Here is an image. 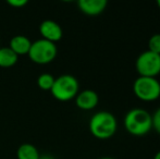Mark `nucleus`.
<instances>
[{
	"label": "nucleus",
	"instance_id": "nucleus-1",
	"mask_svg": "<svg viewBox=\"0 0 160 159\" xmlns=\"http://www.w3.org/2000/svg\"><path fill=\"white\" fill-rule=\"evenodd\" d=\"M123 124L131 135L144 136L152 130V113L143 108H133L124 116Z\"/></svg>",
	"mask_w": 160,
	"mask_h": 159
},
{
	"label": "nucleus",
	"instance_id": "nucleus-2",
	"mask_svg": "<svg viewBox=\"0 0 160 159\" xmlns=\"http://www.w3.org/2000/svg\"><path fill=\"white\" fill-rule=\"evenodd\" d=\"M88 127L96 138L108 140L116 134L118 122L116 117L109 111H98L91 118Z\"/></svg>",
	"mask_w": 160,
	"mask_h": 159
},
{
	"label": "nucleus",
	"instance_id": "nucleus-3",
	"mask_svg": "<svg viewBox=\"0 0 160 159\" xmlns=\"http://www.w3.org/2000/svg\"><path fill=\"white\" fill-rule=\"evenodd\" d=\"M80 84L75 77L71 74H63L56 77L50 92L56 99L60 102H69L78 94Z\"/></svg>",
	"mask_w": 160,
	"mask_h": 159
},
{
	"label": "nucleus",
	"instance_id": "nucleus-4",
	"mask_svg": "<svg viewBox=\"0 0 160 159\" xmlns=\"http://www.w3.org/2000/svg\"><path fill=\"white\" fill-rule=\"evenodd\" d=\"M133 93L142 102H155L160 97V82L156 77H138L133 83Z\"/></svg>",
	"mask_w": 160,
	"mask_h": 159
},
{
	"label": "nucleus",
	"instance_id": "nucleus-5",
	"mask_svg": "<svg viewBox=\"0 0 160 159\" xmlns=\"http://www.w3.org/2000/svg\"><path fill=\"white\" fill-rule=\"evenodd\" d=\"M58 53V48L55 42L46 39H37L32 42L28 57L33 62L37 64H48L55 60Z\"/></svg>",
	"mask_w": 160,
	"mask_h": 159
},
{
	"label": "nucleus",
	"instance_id": "nucleus-6",
	"mask_svg": "<svg viewBox=\"0 0 160 159\" xmlns=\"http://www.w3.org/2000/svg\"><path fill=\"white\" fill-rule=\"evenodd\" d=\"M135 68L139 77H156L160 74V55L149 50L143 51L135 61Z\"/></svg>",
	"mask_w": 160,
	"mask_h": 159
},
{
	"label": "nucleus",
	"instance_id": "nucleus-7",
	"mask_svg": "<svg viewBox=\"0 0 160 159\" xmlns=\"http://www.w3.org/2000/svg\"><path fill=\"white\" fill-rule=\"evenodd\" d=\"M39 33L42 36V39H46L51 42H59L63 36L61 26L52 20L42 21L39 25Z\"/></svg>",
	"mask_w": 160,
	"mask_h": 159
},
{
	"label": "nucleus",
	"instance_id": "nucleus-8",
	"mask_svg": "<svg viewBox=\"0 0 160 159\" xmlns=\"http://www.w3.org/2000/svg\"><path fill=\"white\" fill-rule=\"evenodd\" d=\"M98 94L93 89H84L75 97V104L82 110H92L98 105Z\"/></svg>",
	"mask_w": 160,
	"mask_h": 159
},
{
	"label": "nucleus",
	"instance_id": "nucleus-9",
	"mask_svg": "<svg viewBox=\"0 0 160 159\" xmlns=\"http://www.w3.org/2000/svg\"><path fill=\"white\" fill-rule=\"evenodd\" d=\"M107 0H80L78 2V9L86 15H98L105 11Z\"/></svg>",
	"mask_w": 160,
	"mask_h": 159
},
{
	"label": "nucleus",
	"instance_id": "nucleus-10",
	"mask_svg": "<svg viewBox=\"0 0 160 159\" xmlns=\"http://www.w3.org/2000/svg\"><path fill=\"white\" fill-rule=\"evenodd\" d=\"M31 45H32V42L26 36H24V35H15V36H13L11 38L9 48L18 57H20V56L28 55V51H30Z\"/></svg>",
	"mask_w": 160,
	"mask_h": 159
},
{
	"label": "nucleus",
	"instance_id": "nucleus-11",
	"mask_svg": "<svg viewBox=\"0 0 160 159\" xmlns=\"http://www.w3.org/2000/svg\"><path fill=\"white\" fill-rule=\"evenodd\" d=\"M17 157L18 159H39L40 155L38 149L34 145L25 143L18 148Z\"/></svg>",
	"mask_w": 160,
	"mask_h": 159
},
{
	"label": "nucleus",
	"instance_id": "nucleus-12",
	"mask_svg": "<svg viewBox=\"0 0 160 159\" xmlns=\"http://www.w3.org/2000/svg\"><path fill=\"white\" fill-rule=\"evenodd\" d=\"M18 57L9 47L0 48V67L2 68H10L18 62Z\"/></svg>",
	"mask_w": 160,
	"mask_h": 159
},
{
	"label": "nucleus",
	"instance_id": "nucleus-13",
	"mask_svg": "<svg viewBox=\"0 0 160 159\" xmlns=\"http://www.w3.org/2000/svg\"><path fill=\"white\" fill-rule=\"evenodd\" d=\"M55 79L56 77H53V75H51L50 73H42L38 77L37 85L42 91H50L53 82H55Z\"/></svg>",
	"mask_w": 160,
	"mask_h": 159
},
{
	"label": "nucleus",
	"instance_id": "nucleus-14",
	"mask_svg": "<svg viewBox=\"0 0 160 159\" xmlns=\"http://www.w3.org/2000/svg\"><path fill=\"white\" fill-rule=\"evenodd\" d=\"M148 50L160 55V34H154L148 40Z\"/></svg>",
	"mask_w": 160,
	"mask_h": 159
},
{
	"label": "nucleus",
	"instance_id": "nucleus-15",
	"mask_svg": "<svg viewBox=\"0 0 160 159\" xmlns=\"http://www.w3.org/2000/svg\"><path fill=\"white\" fill-rule=\"evenodd\" d=\"M152 129L160 135V107L152 115Z\"/></svg>",
	"mask_w": 160,
	"mask_h": 159
},
{
	"label": "nucleus",
	"instance_id": "nucleus-16",
	"mask_svg": "<svg viewBox=\"0 0 160 159\" xmlns=\"http://www.w3.org/2000/svg\"><path fill=\"white\" fill-rule=\"evenodd\" d=\"M8 4L13 8H22L28 4V0H8Z\"/></svg>",
	"mask_w": 160,
	"mask_h": 159
},
{
	"label": "nucleus",
	"instance_id": "nucleus-17",
	"mask_svg": "<svg viewBox=\"0 0 160 159\" xmlns=\"http://www.w3.org/2000/svg\"><path fill=\"white\" fill-rule=\"evenodd\" d=\"M39 159H55V158L50 155H42V156H40Z\"/></svg>",
	"mask_w": 160,
	"mask_h": 159
},
{
	"label": "nucleus",
	"instance_id": "nucleus-18",
	"mask_svg": "<svg viewBox=\"0 0 160 159\" xmlns=\"http://www.w3.org/2000/svg\"><path fill=\"white\" fill-rule=\"evenodd\" d=\"M154 159H160V151L156 153V155L154 156Z\"/></svg>",
	"mask_w": 160,
	"mask_h": 159
},
{
	"label": "nucleus",
	"instance_id": "nucleus-19",
	"mask_svg": "<svg viewBox=\"0 0 160 159\" xmlns=\"http://www.w3.org/2000/svg\"><path fill=\"white\" fill-rule=\"evenodd\" d=\"M99 159H117V158H113V157H109V156H105V157H101Z\"/></svg>",
	"mask_w": 160,
	"mask_h": 159
},
{
	"label": "nucleus",
	"instance_id": "nucleus-20",
	"mask_svg": "<svg viewBox=\"0 0 160 159\" xmlns=\"http://www.w3.org/2000/svg\"><path fill=\"white\" fill-rule=\"evenodd\" d=\"M157 4H158V8L160 9V0H158V1H157Z\"/></svg>",
	"mask_w": 160,
	"mask_h": 159
}]
</instances>
